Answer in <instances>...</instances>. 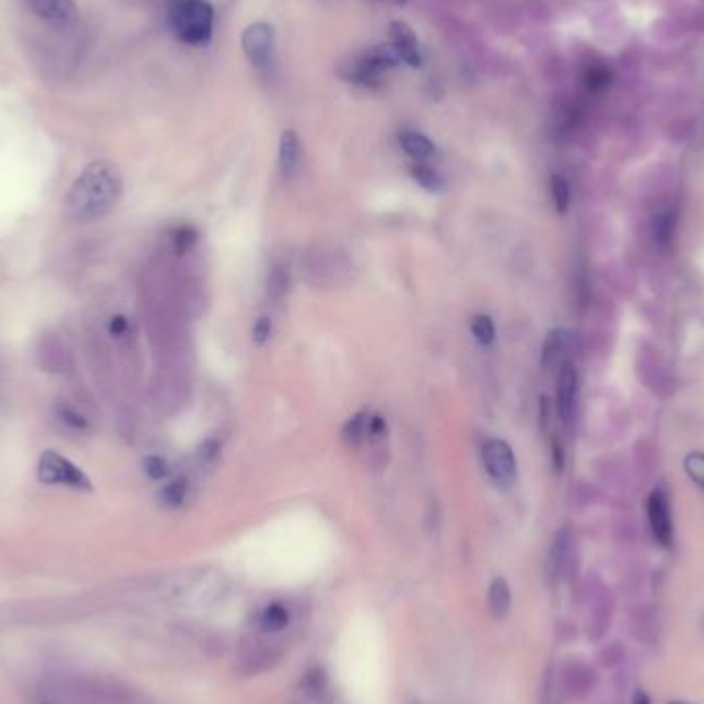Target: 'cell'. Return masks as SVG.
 I'll use <instances>...</instances> for the list:
<instances>
[{
  "label": "cell",
  "instance_id": "1",
  "mask_svg": "<svg viewBox=\"0 0 704 704\" xmlns=\"http://www.w3.org/2000/svg\"><path fill=\"white\" fill-rule=\"evenodd\" d=\"M122 173L114 163L93 161L73 181L66 196V214L73 221H97L122 196Z\"/></svg>",
  "mask_w": 704,
  "mask_h": 704
},
{
  "label": "cell",
  "instance_id": "2",
  "mask_svg": "<svg viewBox=\"0 0 704 704\" xmlns=\"http://www.w3.org/2000/svg\"><path fill=\"white\" fill-rule=\"evenodd\" d=\"M171 27L179 41L204 46L213 38L214 9L206 0H176L171 6Z\"/></svg>",
  "mask_w": 704,
  "mask_h": 704
},
{
  "label": "cell",
  "instance_id": "3",
  "mask_svg": "<svg viewBox=\"0 0 704 704\" xmlns=\"http://www.w3.org/2000/svg\"><path fill=\"white\" fill-rule=\"evenodd\" d=\"M397 65H400V58H397L394 48L381 44L354 56L348 65L343 66V76L352 85L375 89L383 83V76Z\"/></svg>",
  "mask_w": 704,
  "mask_h": 704
},
{
  "label": "cell",
  "instance_id": "4",
  "mask_svg": "<svg viewBox=\"0 0 704 704\" xmlns=\"http://www.w3.org/2000/svg\"><path fill=\"white\" fill-rule=\"evenodd\" d=\"M39 480L46 484H65L71 488H83L89 491L91 480L85 472H81L73 462L62 457L56 451H44L39 457Z\"/></svg>",
  "mask_w": 704,
  "mask_h": 704
},
{
  "label": "cell",
  "instance_id": "5",
  "mask_svg": "<svg viewBox=\"0 0 704 704\" xmlns=\"http://www.w3.org/2000/svg\"><path fill=\"white\" fill-rule=\"evenodd\" d=\"M484 468L494 482L500 486H511L517 480V462L511 445L503 439H491L482 449Z\"/></svg>",
  "mask_w": 704,
  "mask_h": 704
},
{
  "label": "cell",
  "instance_id": "6",
  "mask_svg": "<svg viewBox=\"0 0 704 704\" xmlns=\"http://www.w3.org/2000/svg\"><path fill=\"white\" fill-rule=\"evenodd\" d=\"M241 48L256 68H266L274 54V27L270 23H252L241 36Z\"/></svg>",
  "mask_w": 704,
  "mask_h": 704
},
{
  "label": "cell",
  "instance_id": "7",
  "mask_svg": "<svg viewBox=\"0 0 704 704\" xmlns=\"http://www.w3.org/2000/svg\"><path fill=\"white\" fill-rule=\"evenodd\" d=\"M389 46L394 48L397 58L404 65L413 68L422 66V52L421 46H418V38L406 21H394L389 25Z\"/></svg>",
  "mask_w": 704,
  "mask_h": 704
},
{
  "label": "cell",
  "instance_id": "8",
  "mask_svg": "<svg viewBox=\"0 0 704 704\" xmlns=\"http://www.w3.org/2000/svg\"><path fill=\"white\" fill-rule=\"evenodd\" d=\"M33 15L54 27H71L76 21L74 0H25Z\"/></svg>",
  "mask_w": 704,
  "mask_h": 704
},
{
  "label": "cell",
  "instance_id": "9",
  "mask_svg": "<svg viewBox=\"0 0 704 704\" xmlns=\"http://www.w3.org/2000/svg\"><path fill=\"white\" fill-rule=\"evenodd\" d=\"M647 515H649V526L661 546H669L674 538L672 513H669V503L664 491H653L647 503Z\"/></svg>",
  "mask_w": 704,
  "mask_h": 704
},
{
  "label": "cell",
  "instance_id": "10",
  "mask_svg": "<svg viewBox=\"0 0 704 704\" xmlns=\"http://www.w3.org/2000/svg\"><path fill=\"white\" fill-rule=\"evenodd\" d=\"M578 375L573 362H564L559 373V386H556V410L564 422H569L575 413Z\"/></svg>",
  "mask_w": 704,
  "mask_h": 704
},
{
  "label": "cell",
  "instance_id": "11",
  "mask_svg": "<svg viewBox=\"0 0 704 704\" xmlns=\"http://www.w3.org/2000/svg\"><path fill=\"white\" fill-rule=\"evenodd\" d=\"M278 659H281V651H278L274 645L257 643L249 647V649L241 655L239 669L246 675H256L274 667L278 664Z\"/></svg>",
  "mask_w": 704,
  "mask_h": 704
},
{
  "label": "cell",
  "instance_id": "12",
  "mask_svg": "<svg viewBox=\"0 0 704 704\" xmlns=\"http://www.w3.org/2000/svg\"><path fill=\"white\" fill-rule=\"evenodd\" d=\"M299 157H301V143L295 130H284L281 136V149H278V167H281L282 178L295 176L299 167Z\"/></svg>",
  "mask_w": 704,
  "mask_h": 704
},
{
  "label": "cell",
  "instance_id": "13",
  "mask_svg": "<svg viewBox=\"0 0 704 704\" xmlns=\"http://www.w3.org/2000/svg\"><path fill=\"white\" fill-rule=\"evenodd\" d=\"M567 346H569V334L564 330H552L548 332L546 340H543V346H542V367L543 369H554V367H562L564 362V352H567Z\"/></svg>",
  "mask_w": 704,
  "mask_h": 704
},
{
  "label": "cell",
  "instance_id": "14",
  "mask_svg": "<svg viewBox=\"0 0 704 704\" xmlns=\"http://www.w3.org/2000/svg\"><path fill=\"white\" fill-rule=\"evenodd\" d=\"M400 146L404 149L406 155H410L416 161H424V159H430L435 155V144L429 136L421 135V132L414 130H404L400 135Z\"/></svg>",
  "mask_w": 704,
  "mask_h": 704
},
{
  "label": "cell",
  "instance_id": "15",
  "mask_svg": "<svg viewBox=\"0 0 704 704\" xmlns=\"http://www.w3.org/2000/svg\"><path fill=\"white\" fill-rule=\"evenodd\" d=\"M488 608L497 618H503L511 610V587L507 578L497 577L488 587Z\"/></svg>",
  "mask_w": 704,
  "mask_h": 704
},
{
  "label": "cell",
  "instance_id": "16",
  "mask_svg": "<svg viewBox=\"0 0 704 704\" xmlns=\"http://www.w3.org/2000/svg\"><path fill=\"white\" fill-rule=\"evenodd\" d=\"M289 620H291L289 610L284 608L282 604H270L260 616V629L264 632H278L287 629Z\"/></svg>",
  "mask_w": 704,
  "mask_h": 704
},
{
  "label": "cell",
  "instance_id": "17",
  "mask_svg": "<svg viewBox=\"0 0 704 704\" xmlns=\"http://www.w3.org/2000/svg\"><path fill=\"white\" fill-rule=\"evenodd\" d=\"M410 173L418 186H422L427 192H441L445 187V179L439 176V171H435L433 167L424 165V163H414L410 167Z\"/></svg>",
  "mask_w": 704,
  "mask_h": 704
},
{
  "label": "cell",
  "instance_id": "18",
  "mask_svg": "<svg viewBox=\"0 0 704 704\" xmlns=\"http://www.w3.org/2000/svg\"><path fill=\"white\" fill-rule=\"evenodd\" d=\"M367 422L369 416L365 413H359L348 418V422L343 429V439L348 445H359L362 439H367Z\"/></svg>",
  "mask_w": 704,
  "mask_h": 704
},
{
  "label": "cell",
  "instance_id": "19",
  "mask_svg": "<svg viewBox=\"0 0 704 704\" xmlns=\"http://www.w3.org/2000/svg\"><path fill=\"white\" fill-rule=\"evenodd\" d=\"M186 494H187V480L176 478V480H171L169 484H165V488L161 491V500H163V505L176 508L184 503Z\"/></svg>",
  "mask_w": 704,
  "mask_h": 704
},
{
  "label": "cell",
  "instance_id": "20",
  "mask_svg": "<svg viewBox=\"0 0 704 704\" xmlns=\"http://www.w3.org/2000/svg\"><path fill=\"white\" fill-rule=\"evenodd\" d=\"M198 239L196 229L192 225H181L173 231V249H176L178 256H186L194 248V243Z\"/></svg>",
  "mask_w": 704,
  "mask_h": 704
},
{
  "label": "cell",
  "instance_id": "21",
  "mask_svg": "<svg viewBox=\"0 0 704 704\" xmlns=\"http://www.w3.org/2000/svg\"><path fill=\"white\" fill-rule=\"evenodd\" d=\"M550 192H552L556 213H561V214L567 213L569 202H570V190H569L567 179H564L562 176L550 178Z\"/></svg>",
  "mask_w": 704,
  "mask_h": 704
},
{
  "label": "cell",
  "instance_id": "22",
  "mask_svg": "<svg viewBox=\"0 0 704 704\" xmlns=\"http://www.w3.org/2000/svg\"><path fill=\"white\" fill-rule=\"evenodd\" d=\"M289 291V272L282 266L272 268L268 276V295L274 299V301H281V299L287 295Z\"/></svg>",
  "mask_w": 704,
  "mask_h": 704
},
{
  "label": "cell",
  "instance_id": "23",
  "mask_svg": "<svg viewBox=\"0 0 704 704\" xmlns=\"http://www.w3.org/2000/svg\"><path fill=\"white\" fill-rule=\"evenodd\" d=\"M301 686L309 696H322L327 688V675H326L324 669H319V667L309 669V672L305 674Z\"/></svg>",
  "mask_w": 704,
  "mask_h": 704
},
{
  "label": "cell",
  "instance_id": "24",
  "mask_svg": "<svg viewBox=\"0 0 704 704\" xmlns=\"http://www.w3.org/2000/svg\"><path fill=\"white\" fill-rule=\"evenodd\" d=\"M684 470L690 478L694 480V484L704 491V453L692 451L684 457Z\"/></svg>",
  "mask_w": 704,
  "mask_h": 704
},
{
  "label": "cell",
  "instance_id": "25",
  "mask_svg": "<svg viewBox=\"0 0 704 704\" xmlns=\"http://www.w3.org/2000/svg\"><path fill=\"white\" fill-rule=\"evenodd\" d=\"M472 334L478 344L488 346L494 340V324L488 316H476L472 319Z\"/></svg>",
  "mask_w": 704,
  "mask_h": 704
},
{
  "label": "cell",
  "instance_id": "26",
  "mask_svg": "<svg viewBox=\"0 0 704 704\" xmlns=\"http://www.w3.org/2000/svg\"><path fill=\"white\" fill-rule=\"evenodd\" d=\"M567 550H569V534L561 532L556 535L552 550H550V556H548V569L552 570V573H556V570L561 569L564 556H567Z\"/></svg>",
  "mask_w": 704,
  "mask_h": 704
},
{
  "label": "cell",
  "instance_id": "27",
  "mask_svg": "<svg viewBox=\"0 0 704 704\" xmlns=\"http://www.w3.org/2000/svg\"><path fill=\"white\" fill-rule=\"evenodd\" d=\"M610 79H612V74H610L608 68L594 66L585 73V87H587L589 91H594V93H597V91H604L605 87L610 85Z\"/></svg>",
  "mask_w": 704,
  "mask_h": 704
},
{
  "label": "cell",
  "instance_id": "28",
  "mask_svg": "<svg viewBox=\"0 0 704 704\" xmlns=\"http://www.w3.org/2000/svg\"><path fill=\"white\" fill-rule=\"evenodd\" d=\"M58 416H60V421L65 422L66 427H71L73 430H87L89 429L87 418L83 416L81 413H76V410L71 406H58Z\"/></svg>",
  "mask_w": 704,
  "mask_h": 704
},
{
  "label": "cell",
  "instance_id": "29",
  "mask_svg": "<svg viewBox=\"0 0 704 704\" xmlns=\"http://www.w3.org/2000/svg\"><path fill=\"white\" fill-rule=\"evenodd\" d=\"M143 465H144L146 476H149L151 480H163V478H167V474H169V465H167L165 459L159 457V456L144 457Z\"/></svg>",
  "mask_w": 704,
  "mask_h": 704
},
{
  "label": "cell",
  "instance_id": "30",
  "mask_svg": "<svg viewBox=\"0 0 704 704\" xmlns=\"http://www.w3.org/2000/svg\"><path fill=\"white\" fill-rule=\"evenodd\" d=\"M387 435V422L386 418L381 416H369V422H367V439H371V441H379Z\"/></svg>",
  "mask_w": 704,
  "mask_h": 704
},
{
  "label": "cell",
  "instance_id": "31",
  "mask_svg": "<svg viewBox=\"0 0 704 704\" xmlns=\"http://www.w3.org/2000/svg\"><path fill=\"white\" fill-rule=\"evenodd\" d=\"M270 334H272V322H270V319L268 317L257 319V322L254 324V330H252V340H254V343L257 346L266 344L268 338H270Z\"/></svg>",
  "mask_w": 704,
  "mask_h": 704
},
{
  "label": "cell",
  "instance_id": "32",
  "mask_svg": "<svg viewBox=\"0 0 704 704\" xmlns=\"http://www.w3.org/2000/svg\"><path fill=\"white\" fill-rule=\"evenodd\" d=\"M669 237H672V217L661 214V217L655 219V239L669 241Z\"/></svg>",
  "mask_w": 704,
  "mask_h": 704
},
{
  "label": "cell",
  "instance_id": "33",
  "mask_svg": "<svg viewBox=\"0 0 704 704\" xmlns=\"http://www.w3.org/2000/svg\"><path fill=\"white\" fill-rule=\"evenodd\" d=\"M219 449H221L219 441H214V439H208V441L202 443V448H200V459H202V462H213V459L219 456Z\"/></svg>",
  "mask_w": 704,
  "mask_h": 704
},
{
  "label": "cell",
  "instance_id": "34",
  "mask_svg": "<svg viewBox=\"0 0 704 704\" xmlns=\"http://www.w3.org/2000/svg\"><path fill=\"white\" fill-rule=\"evenodd\" d=\"M109 332H111V336H116V338L124 336V334L128 332V319L124 316H114L109 322Z\"/></svg>",
  "mask_w": 704,
  "mask_h": 704
},
{
  "label": "cell",
  "instance_id": "35",
  "mask_svg": "<svg viewBox=\"0 0 704 704\" xmlns=\"http://www.w3.org/2000/svg\"><path fill=\"white\" fill-rule=\"evenodd\" d=\"M634 704H649V699H647V694L639 692L637 696H634Z\"/></svg>",
  "mask_w": 704,
  "mask_h": 704
},
{
  "label": "cell",
  "instance_id": "36",
  "mask_svg": "<svg viewBox=\"0 0 704 704\" xmlns=\"http://www.w3.org/2000/svg\"><path fill=\"white\" fill-rule=\"evenodd\" d=\"M386 3H394V4H404L406 0H386Z\"/></svg>",
  "mask_w": 704,
  "mask_h": 704
},
{
  "label": "cell",
  "instance_id": "37",
  "mask_svg": "<svg viewBox=\"0 0 704 704\" xmlns=\"http://www.w3.org/2000/svg\"><path fill=\"white\" fill-rule=\"evenodd\" d=\"M675 704H682V702H675Z\"/></svg>",
  "mask_w": 704,
  "mask_h": 704
},
{
  "label": "cell",
  "instance_id": "38",
  "mask_svg": "<svg viewBox=\"0 0 704 704\" xmlns=\"http://www.w3.org/2000/svg\"><path fill=\"white\" fill-rule=\"evenodd\" d=\"M173 3H176V0H173Z\"/></svg>",
  "mask_w": 704,
  "mask_h": 704
}]
</instances>
